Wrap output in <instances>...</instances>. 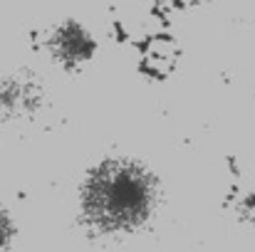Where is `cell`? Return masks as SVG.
Listing matches in <instances>:
<instances>
[{
  "mask_svg": "<svg viewBox=\"0 0 255 252\" xmlns=\"http://www.w3.org/2000/svg\"><path fill=\"white\" fill-rule=\"evenodd\" d=\"M12 220L7 218V213L0 208V252L7 250V245H10V240H12Z\"/></svg>",
  "mask_w": 255,
  "mask_h": 252,
  "instance_id": "4",
  "label": "cell"
},
{
  "mask_svg": "<svg viewBox=\"0 0 255 252\" xmlns=\"http://www.w3.org/2000/svg\"><path fill=\"white\" fill-rule=\"evenodd\" d=\"M40 101V86L27 77H7L0 84V109L10 116L30 114Z\"/></svg>",
  "mask_w": 255,
  "mask_h": 252,
  "instance_id": "3",
  "label": "cell"
},
{
  "mask_svg": "<svg viewBox=\"0 0 255 252\" xmlns=\"http://www.w3.org/2000/svg\"><path fill=\"white\" fill-rule=\"evenodd\" d=\"M159 180L134 159H104L89 168L80 188V208L97 233L117 235L141 228L156 210Z\"/></svg>",
  "mask_w": 255,
  "mask_h": 252,
  "instance_id": "1",
  "label": "cell"
},
{
  "mask_svg": "<svg viewBox=\"0 0 255 252\" xmlns=\"http://www.w3.org/2000/svg\"><path fill=\"white\" fill-rule=\"evenodd\" d=\"M52 55L57 62L62 65H82L92 57L94 52V40L89 37L82 25L77 22H67L62 27H57V32L50 40Z\"/></svg>",
  "mask_w": 255,
  "mask_h": 252,
  "instance_id": "2",
  "label": "cell"
}]
</instances>
